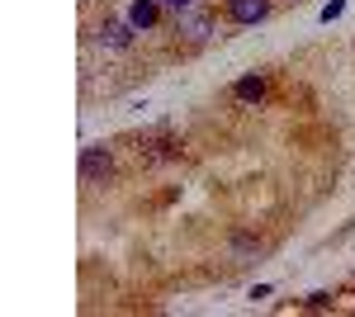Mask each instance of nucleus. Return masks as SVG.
<instances>
[{
    "instance_id": "obj_1",
    "label": "nucleus",
    "mask_w": 355,
    "mask_h": 317,
    "mask_svg": "<svg viewBox=\"0 0 355 317\" xmlns=\"http://www.w3.org/2000/svg\"><path fill=\"white\" fill-rule=\"evenodd\" d=\"M110 171H114V157L105 147H85L81 152V180H105Z\"/></svg>"
},
{
    "instance_id": "obj_2",
    "label": "nucleus",
    "mask_w": 355,
    "mask_h": 317,
    "mask_svg": "<svg viewBox=\"0 0 355 317\" xmlns=\"http://www.w3.org/2000/svg\"><path fill=\"white\" fill-rule=\"evenodd\" d=\"M227 15L237 24H261L270 15V0H227Z\"/></svg>"
},
{
    "instance_id": "obj_3",
    "label": "nucleus",
    "mask_w": 355,
    "mask_h": 317,
    "mask_svg": "<svg viewBox=\"0 0 355 317\" xmlns=\"http://www.w3.org/2000/svg\"><path fill=\"white\" fill-rule=\"evenodd\" d=\"M180 33H185L190 43H204V38L214 33V24H209V15H204V10H185V19H180Z\"/></svg>"
},
{
    "instance_id": "obj_4",
    "label": "nucleus",
    "mask_w": 355,
    "mask_h": 317,
    "mask_svg": "<svg viewBox=\"0 0 355 317\" xmlns=\"http://www.w3.org/2000/svg\"><path fill=\"white\" fill-rule=\"evenodd\" d=\"M100 43L105 48H128L133 43V24H105L100 28Z\"/></svg>"
},
{
    "instance_id": "obj_5",
    "label": "nucleus",
    "mask_w": 355,
    "mask_h": 317,
    "mask_svg": "<svg viewBox=\"0 0 355 317\" xmlns=\"http://www.w3.org/2000/svg\"><path fill=\"white\" fill-rule=\"evenodd\" d=\"M128 24L133 28H152L157 24V0H137L133 10H128Z\"/></svg>"
},
{
    "instance_id": "obj_6",
    "label": "nucleus",
    "mask_w": 355,
    "mask_h": 317,
    "mask_svg": "<svg viewBox=\"0 0 355 317\" xmlns=\"http://www.w3.org/2000/svg\"><path fill=\"white\" fill-rule=\"evenodd\" d=\"M261 95H266V76H246V80H237V100L256 105Z\"/></svg>"
},
{
    "instance_id": "obj_7",
    "label": "nucleus",
    "mask_w": 355,
    "mask_h": 317,
    "mask_svg": "<svg viewBox=\"0 0 355 317\" xmlns=\"http://www.w3.org/2000/svg\"><path fill=\"white\" fill-rule=\"evenodd\" d=\"M232 256H237V261H246V256H261V241H251V237H232Z\"/></svg>"
},
{
    "instance_id": "obj_8",
    "label": "nucleus",
    "mask_w": 355,
    "mask_h": 317,
    "mask_svg": "<svg viewBox=\"0 0 355 317\" xmlns=\"http://www.w3.org/2000/svg\"><path fill=\"white\" fill-rule=\"evenodd\" d=\"M166 5H171V10H180V15H185V10H194V0H166Z\"/></svg>"
}]
</instances>
